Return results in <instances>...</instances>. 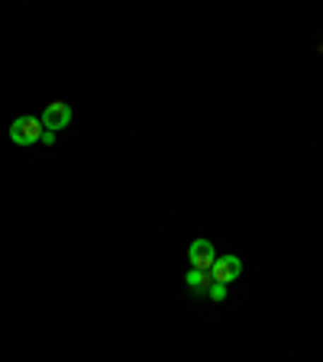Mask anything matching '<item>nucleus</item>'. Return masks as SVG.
I'll use <instances>...</instances> for the list:
<instances>
[{"mask_svg":"<svg viewBox=\"0 0 323 362\" xmlns=\"http://www.w3.org/2000/svg\"><path fill=\"white\" fill-rule=\"evenodd\" d=\"M10 139L16 146H36L42 139V120L39 117H16L10 123Z\"/></svg>","mask_w":323,"mask_h":362,"instance_id":"obj_1","label":"nucleus"},{"mask_svg":"<svg viewBox=\"0 0 323 362\" xmlns=\"http://www.w3.org/2000/svg\"><path fill=\"white\" fill-rule=\"evenodd\" d=\"M184 285H188L194 294H207V288L213 285V272L211 269H188Z\"/></svg>","mask_w":323,"mask_h":362,"instance_id":"obj_5","label":"nucleus"},{"mask_svg":"<svg viewBox=\"0 0 323 362\" xmlns=\"http://www.w3.org/2000/svg\"><path fill=\"white\" fill-rule=\"evenodd\" d=\"M42 129H49V133H59V129H65L68 123H71V107L65 104V100H52V104H45L42 110Z\"/></svg>","mask_w":323,"mask_h":362,"instance_id":"obj_2","label":"nucleus"},{"mask_svg":"<svg viewBox=\"0 0 323 362\" xmlns=\"http://www.w3.org/2000/svg\"><path fill=\"white\" fill-rule=\"evenodd\" d=\"M207 294H211L213 301H226V285H220V281H213V285L207 288Z\"/></svg>","mask_w":323,"mask_h":362,"instance_id":"obj_6","label":"nucleus"},{"mask_svg":"<svg viewBox=\"0 0 323 362\" xmlns=\"http://www.w3.org/2000/svg\"><path fill=\"white\" fill-rule=\"evenodd\" d=\"M213 281H220V285H230V281H236L242 275V259L240 256H217V262H213Z\"/></svg>","mask_w":323,"mask_h":362,"instance_id":"obj_3","label":"nucleus"},{"mask_svg":"<svg viewBox=\"0 0 323 362\" xmlns=\"http://www.w3.org/2000/svg\"><path fill=\"white\" fill-rule=\"evenodd\" d=\"M188 259H191V269H213L217 262V252H213V243L211 240H194L188 249Z\"/></svg>","mask_w":323,"mask_h":362,"instance_id":"obj_4","label":"nucleus"},{"mask_svg":"<svg viewBox=\"0 0 323 362\" xmlns=\"http://www.w3.org/2000/svg\"><path fill=\"white\" fill-rule=\"evenodd\" d=\"M39 143H45V146H52L55 143V133H49V129H42V139Z\"/></svg>","mask_w":323,"mask_h":362,"instance_id":"obj_7","label":"nucleus"}]
</instances>
